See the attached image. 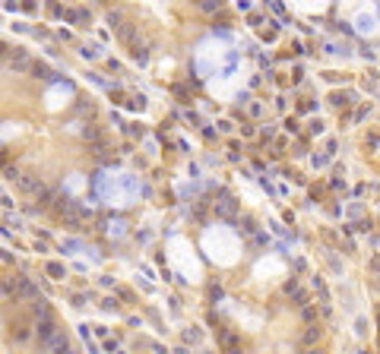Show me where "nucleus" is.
<instances>
[{"instance_id":"f03ea898","label":"nucleus","mask_w":380,"mask_h":354,"mask_svg":"<svg viewBox=\"0 0 380 354\" xmlns=\"http://www.w3.org/2000/svg\"><path fill=\"white\" fill-rule=\"evenodd\" d=\"M20 187H22V190H29V193H35L41 184H38V180H35L32 174H26V177H20Z\"/></svg>"},{"instance_id":"7ed1b4c3","label":"nucleus","mask_w":380,"mask_h":354,"mask_svg":"<svg viewBox=\"0 0 380 354\" xmlns=\"http://www.w3.org/2000/svg\"><path fill=\"white\" fill-rule=\"evenodd\" d=\"M86 139H101L99 127H86Z\"/></svg>"},{"instance_id":"f257e3e1","label":"nucleus","mask_w":380,"mask_h":354,"mask_svg":"<svg viewBox=\"0 0 380 354\" xmlns=\"http://www.w3.org/2000/svg\"><path fill=\"white\" fill-rule=\"evenodd\" d=\"M10 66H13L16 73H22V70H32V60H29L26 51H13V57H10Z\"/></svg>"},{"instance_id":"20e7f679","label":"nucleus","mask_w":380,"mask_h":354,"mask_svg":"<svg viewBox=\"0 0 380 354\" xmlns=\"http://www.w3.org/2000/svg\"><path fill=\"white\" fill-rule=\"evenodd\" d=\"M32 73H35V76H45V73H48V66H41V64H35V66H32Z\"/></svg>"}]
</instances>
